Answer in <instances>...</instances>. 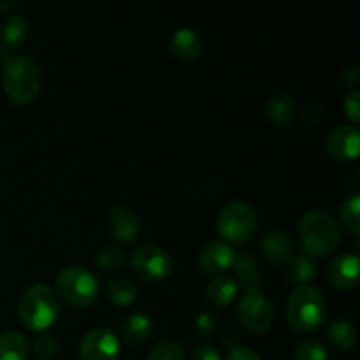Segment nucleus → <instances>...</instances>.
<instances>
[{"mask_svg": "<svg viewBox=\"0 0 360 360\" xmlns=\"http://www.w3.org/2000/svg\"><path fill=\"white\" fill-rule=\"evenodd\" d=\"M211 329H213V319H211V315H207V313H202V315L199 316V320H197V330H199L200 334H210Z\"/></svg>", "mask_w": 360, "mask_h": 360, "instance_id": "33", "label": "nucleus"}, {"mask_svg": "<svg viewBox=\"0 0 360 360\" xmlns=\"http://www.w3.org/2000/svg\"><path fill=\"white\" fill-rule=\"evenodd\" d=\"M32 347H34V354L37 355V359L51 360L58 352V341H56L55 336H49V334H39L34 343H32Z\"/></svg>", "mask_w": 360, "mask_h": 360, "instance_id": "29", "label": "nucleus"}, {"mask_svg": "<svg viewBox=\"0 0 360 360\" xmlns=\"http://www.w3.org/2000/svg\"><path fill=\"white\" fill-rule=\"evenodd\" d=\"M60 315V299L48 285H32L18 301V319L34 333H44Z\"/></svg>", "mask_w": 360, "mask_h": 360, "instance_id": "3", "label": "nucleus"}, {"mask_svg": "<svg viewBox=\"0 0 360 360\" xmlns=\"http://www.w3.org/2000/svg\"><path fill=\"white\" fill-rule=\"evenodd\" d=\"M41 69L32 56L11 55L2 62V84L14 104H30L41 91Z\"/></svg>", "mask_w": 360, "mask_h": 360, "instance_id": "2", "label": "nucleus"}, {"mask_svg": "<svg viewBox=\"0 0 360 360\" xmlns=\"http://www.w3.org/2000/svg\"><path fill=\"white\" fill-rule=\"evenodd\" d=\"M236 252L225 241H213L199 253V269L211 276H221L234 264Z\"/></svg>", "mask_w": 360, "mask_h": 360, "instance_id": "13", "label": "nucleus"}, {"mask_svg": "<svg viewBox=\"0 0 360 360\" xmlns=\"http://www.w3.org/2000/svg\"><path fill=\"white\" fill-rule=\"evenodd\" d=\"M360 132L357 125H340L330 130L323 139L327 157L338 162H350L359 157Z\"/></svg>", "mask_w": 360, "mask_h": 360, "instance_id": "11", "label": "nucleus"}, {"mask_svg": "<svg viewBox=\"0 0 360 360\" xmlns=\"http://www.w3.org/2000/svg\"><path fill=\"white\" fill-rule=\"evenodd\" d=\"M137 285L129 278L112 280L105 288V295L116 306H130L137 299Z\"/></svg>", "mask_w": 360, "mask_h": 360, "instance_id": "24", "label": "nucleus"}, {"mask_svg": "<svg viewBox=\"0 0 360 360\" xmlns=\"http://www.w3.org/2000/svg\"><path fill=\"white\" fill-rule=\"evenodd\" d=\"M267 118L273 125L276 127H287L288 123H292V120L295 118V112H297V105L292 95L288 94H276L269 98L267 102Z\"/></svg>", "mask_w": 360, "mask_h": 360, "instance_id": "19", "label": "nucleus"}, {"mask_svg": "<svg viewBox=\"0 0 360 360\" xmlns=\"http://www.w3.org/2000/svg\"><path fill=\"white\" fill-rule=\"evenodd\" d=\"M120 333H122V338L127 343H146L151 334H153V322H151L150 316L143 315V313H134V315L127 316L123 320Z\"/></svg>", "mask_w": 360, "mask_h": 360, "instance_id": "18", "label": "nucleus"}, {"mask_svg": "<svg viewBox=\"0 0 360 360\" xmlns=\"http://www.w3.org/2000/svg\"><path fill=\"white\" fill-rule=\"evenodd\" d=\"M56 297L72 308H88L98 297V280L94 273L81 266L62 269L55 281Z\"/></svg>", "mask_w": 360, "mask_h": 360, "instance_id": "5", "label": "nucleus"}, {"mask_svg": "<svg viewBox=\"0 0 360 360\" xmlns=\"http://www.w3.org/2000/svg\"><path fill=\"white\" fill-rule=\"evenodd\" d=\"M231 269H234L236 278H238V287L241 285L245 292H260L262 280H260L259 266L250 253L236 252L234 264H232Z\"/></svg>", "mask_w": 360, "mask_h": 360, "instance_id": "16", "label": "nucleus"}, {"mask_svg": "<svg viewBox=\"0 0 360 360\" xmlns=\"http://www.w3.org/2000/svg\"><path fill=\"white\" fill-rule=\"evenodd\" d=\"M360 262L355 253H341L326 267V278L330 287L340 292L354 290L359 285Z\"/></svg>", "mask_w": 360, "mask_h": 360, "instance_id": "12", "label": "nucleus"}, {"mask_svg": "<svg viewBox=\"0 0 360 360\" xmlns=\"http://www.w3.org/2000/svg\"><path fill=\"white\" fill-rule=\"evenodd\" d=\"M345 115L352 120V125H357L360 120V91L352 90L348 91L343 101Z\"/></svg>", "mask_w": 360, "mask_h": 360, "instance_id": "30", "label": "nucleus"}, {"mask_svg": "<svg viewBox=\"0 0 360 360\" xmlns=\"http://www.w3.org/2000/svg\"><path fill=\"white\" fill-rule=\"evenodd\" d=\"M217 231L229 243L241 245L250 241L257 231L255 210L241 200L225 204L217 214Z\"/></svg>", "mask_w": 360, "mask_h": 360, "instance_id": "6", "label": "nucleus"}, {"mask_svg": "<svg viewBox=\"0 0 360 360\" xmlns=\"http://www.w3.org/2000/svg\"><path fill=\"white\" fill-rule=\"evenodd\" d=\"M192 360H221V354L211 345H200L192 354Z\"/></svg>", "mask_w": 360, "mask_h": 360, "instance_id": "31", "label": "nucleus"}, {"mask_svg": "<svg viewBox=\"0 0 360 360\" xmlns=\"http://www.w3.org/2000/svg\"><path fill=\"white\" fill-rule=\"evenodd\" d=\"M105 227L115 241L129 245V243L136 241L139 236L141 221L132 206L125 202H116L109 207L108 217H105Z\"/></svg>", "mask_w": 360, "mask_h": 360, "instance_id": "9", "label": "nucleus"}, {"mask_svg": "<svg viewBox=\"0 0 360 360\" xmlns=\"http://www.w3.org/2000/svg\"><path fill=\"white\" fill-rule=\"evenodd\" d=\"M236 315L239 323L248 333L264 334L273 326L274 309L262 292H245L236 309Z\"/></svg>", "mask_w": 360, "mask_h": 360, "instance_id": "8", "label": "nucleus"}, {"mask_svg": "<svg viewBox=\"0 0 360 360\" xmlns=\"http://www.w3.org/2000/svg\"><path fill=\"white\" fill-rule=\"evenodd\" d=\"M171 51L174 56L185 62H192L197 60L204 51V39L200 34L193 28L183 27L172 34L171 37Z\"/></svg>", "mask_w": 360, "mask_h": 360, "instance_id": "15", "label": "nucleus"}, {"mask_svg": "<svg viewBox=\"0 0 360 360\" xmlns=\"http://www.w3.org/2000/svg\"><path fill=\"white\" fill-rule=\"evenodd\" d=\"M28 32H30V25L25 16L20 14H11L4 20L2 23V46L6 48H18V46L23 44L28 37Z\"/></svg>", "mask_w": 360, "mask_h": 360, "instance_id": "22", "label": "nucleus"}, {"mask_svg": "<svg viewBox=\"0 0 360 360\" xmlns=\"http://www.w3.org/2000/svg\"><path fill=\"white\" fill-rule=\"evenodd\" d=\"M227 360H262L260 355L252 348H236L231 352Z\"/></svg>", "mask_w": 360, "mask_h": 360, "instance_id": "32", "label": "nucleus"}, {"mask_svg": "<svg viewBox=\"0 0 360 360\" xmlns=\"http://www.w3.org/2000/svg\"><path fill=\"white\" fill-rule=\"evenodd\" d=\"M327 340L338 352H348L357 345V330L350 320H334L327 327Z\"/></svg>", "mask_w": 360, "mask_h": 360, "instance_id": "20", "label": "nucleus"}, {"mask_svg": "<svg viewBox=\"0 0 360 360\" xmlns=\"http://www.w3.org/2000/svg\"><path fill=\"white\" fill-rule=\"evenodd\" d=\"M340 218L343 227L347 229L350 234H360V195L359 193H352L347 199L341 202L340 207Z\"/></svg>", "mask_w": 360, "mask_h": 360, "instance_id": "25", "label": "nucleus"}, {"mask_svg": "<svg viewBox=\"0 0 360 360\" xmlns=\"http://www.w3.org/2000/svg\"><path fill=\"white\" fill-rule=\"evenodd\" d=\"M134 274L148 283L165 281L174 271V262L167 250L157 245H141L130 255Z\"/></svg>", "mask_w": 360, "mask_h": 360, "instance_id": "7", "label": "nucleus"}, {"mask_svg": "<svg viewBox=\"0 0 360 360\" xmlns=\"http://www.w3.org/2000/svg\"><path fill=\"white\" fill-rule=\"evenodd\" d=\"M264 257L269 262L287 264L295 255V241L288 232L269 231L260 243Z\"/></svg>", "mask_w": 360, "mask_h": 360, "instance_id": "14", "label": "nucleus"}, {"mask_svg": "<svg viewBox=\"0 0 360 360\" xmlns=\"http://www.w3.org/2000/svg\"><path fill=\"white\" fill-rule=\"evenodd\" d=\"M120 338L109 329H94L84 334L79 345L81 360H120Z\"/></svg>", "mask_w": 360, "mask_h": 360, "instance_id": "10", "label": "nucleus"}, {"mask_svg": "<svg viewBox=\"0 0 360 360\" xmlns=\"http://www.w3.org/2000/svg\"><path fill=\"white\" fill-rule=\"evenodd\" d=\"M30 345L25 334L7 330L0 334V360H27Z\"/></svg>", "mask_w": 360, "mask_h": 360, "instance_id": "21", "label": "nucleus"}, {"mask_svg": "<svg viewBox=\"0 0 360 360\" xmlns=\"http://www.w3.org/2000/svg\"><path fill=\"white\" fill-rule=\"evenodd\" d=\"M238 281L231 276H214L206 287V299L214 308H227L238 297Z\"/></svg>", "mask_w": 360, "mask_h": 360, "instance_id": "17", "label": "nucleus"}, {"mask_svg": "<svg viewBox=\"0 0 360 360\" xmlns=\"http://www.w3.org/2000/svg\"><path fill=\"white\" fill-rule=\"evenodd\" d=\"M125 255L115 246H102L97 252V266L104 271H116L125 266Z\"/></svg>", "mask_w": 360, "mask_h": 360, "instance_id": "27", "label": "nucleus"}, {"mask_svg": "<svg viewBox=\"0 0 360 360\" xmlns=\"http://www.w3.org/2000/svg\"><path fill=\"white\" fill-rule=\"evenodd\" d=\"M146 360H185L181 347L172 340H162L151 348Z\"/></svg>", "mask_w": 360, "mask_h": 360, "instance_id": "28", "label": "nucleus"}, {"mask_svg": "<svg viewBox=\"0 0 360 360\" xmlns=\"http://www.w3.org/2000/svg\"><path fill=\"white\" fill-rule=\"evenodd\" d=\"M283 274L288 283L308 285L315 278V262L308 255H294L283 267Z\"/></svg>", "mask_w": 360, "mask_h": 360, "instance_id": "23", "label": "nucleus"}, {"mask_svg": "<svg viewBox=\"0 0 360 360\" xmlns=\"http://www.w3.org/2000/svg\"><path fill=\"white\" fill-rule=\"evenodd\" d=\"M301 246L309 259L330 255L341 243L340 225L323 210H309L301 214L297 224Z\"/></svg>", "mask_w": 360, "mask_h": 360, "instance_id": "1", "label": "nucleus"}, {"mask_svg": "<svg viewBox=\"0 0 360 360\" xmlns=\"http://www.w3.org/2000/svg\"><path fill=\"white\" fill-rule=\"evenodd\" d=\"M292 360H329V354L319 340H302L295 347Z\"/></svg>", "mask_w": 360, "mask_h": 360, "instance_id": "26", "label": "nucleus"}, {"mask_svg": "<svg viewBox=\"0 0 360 360\" xmlns=\"http://www.w3.org/2000/svg\"><path fill=\"white\" fill-rule=\"evenodd\" d=\"M288 326L297 333H313L327 316V302L313 285H301L288 297L285 306Z\"/></svg>", "mask_w": 360, "mask_h": 360, "instance_id": "4", "label": "nucleus"}]
</instances>
